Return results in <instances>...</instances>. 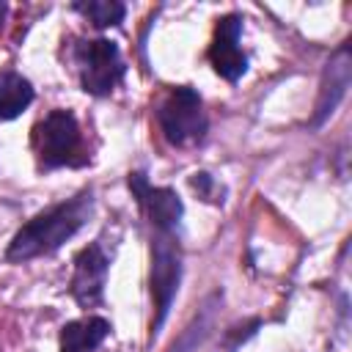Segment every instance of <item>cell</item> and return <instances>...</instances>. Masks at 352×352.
I'll return each instance as SVG.
<instances>
[{"label": "cell", "instance_id": "1", "mask_svg": "<svg viewBox=\"0 0 352 352\" xmlns=\"http://www.w3.org/2000/svg\"><path fill=\"white\" fill-rule=\"evenodd\" d=\"M91 206H94V195L91 190H82L80 195L38 212L14 234V239L8 242L6 258L14 264H22V261L55 253L66 239H72L82 228V223L91 214Z\"/></svg>", "mask_w": 352, "mask_h": 352}, {"label": "cell", "instance_id": "2", "mask_svg": "<svg viewBox=\"0 0 352 352\" xmlns=\"http://www.w3.org/2000/svg\"><path fill=\"white\" fill-rule=\"evenodd\" d=\"M30 146L36 154L38 168L52 170V168H80L88 162L85 143H82V129L69 110H50L44 118L33 124L30 132Z\"/></svg>", "mask_w": 352, "mask_h": 352}, {"label": "cell", "instance_id": "3", "mask_svg": "<svg viewBox=\"0 0 352 352\" xmlns=\"http://www.w3.org/2000/svg\"><path fill=\"white\" fill-rule=\"evenodd\" d=\"M157 124L162 138L176 148L198 146L206 138V113L201 96L190 85L170 88L157 107Z\"/></svg>", "mask_w": 352, "mask_h": 352}, {"label": "cell", "instance_id": "4", "mask_svg": "<svg viewBox=\"0 0 352 352\" xmlns=\"http://www.w3.org/2000/svg\"><path fill=\"white\" fill-rule=\"evenodd\" d=\"M74 66L82 91L107 96L124 77V58L110 38H88L74 47Z\"/></svg>", "mask_w": 352, "mask_h": 352}, {"label": "cell", "instance_id": "5", "mask_svg": "<svg viewBox=\"0 0 352 352\" xmlns=\"http://www.w3.org/2000/svg\"><path fill=\"white\" fill-rule=\"evenodd\" d=\"M179 278H182L179 245L173 242V234L157 231L151 239V297H154V308H157L151 333H157L162 327V322L170 311V302L176 297Z\"/></svg>", "mask_w": 352, "mask_h": 352}, {"label": "cell", "instance_id": "6", "mask_svg": "<svg viewBox=\"0 0 352 352\" xmlns=\"http://www.w3.org/2000/svg\"><path fill=\"white\" fill-rule=\"evenodd\" d=\"M104 283H107V256L99 242L82 248L74 256V272L69 292L82 308H94L104 297Z\"/></svg>", "mask_w": 352, "mask_h": 352}, {"label": "cell", "instance_id": "7", "mask_svg": "<svg viewBox=\"0 0 352 352\" xmlns=\"http://www.w3.org/2000/svg\"><path fill=\"white\" fill-rule=\"evenodd\" d=\"M129 190L138 198V204L143 206V212L151 220L154 231L173 234V228L179 226L182 212H184L182 198L176 195V190H170V187H151L143 173H129Z\"/></svg>", "mask_w": 352, "mask_h": 352}, {"label": "cell", "instance_id": "8", "mask_svg": "<svg viewBox=\"0 0 352 352\" xmlns=\"http://www.w3.org/2000/svg\"><path fill=\"white\" fill-rule=\"evenodd\" d=\"M239 33H242V19L236 14H228L217 19V28L209 44V60L214 72L228 82H236L248 69V58L239 47Z\"/></svg>", "mask_w": 352, "mask_h": 352}, {"label": "cell", "instance_id": "9", "mask_svg": "<svg viewBox=\"0 0 352 352\" xmlns=\"http://www.w3.org/2000/svg\"><path fill=\"white\" fill-rule=\"evenodd\" d=\"M110 322L102 316H85L63 324L60 330V352H96V346L107 338Z\"/></svg>", "mask_w": 352, "mask_h": 352}, {"label": "cell", "instance_id": "10", "mask_svg": "<svg viewBox=\"0 0 352 352\" xmlns=\"http://www.w3.org/2000/svg\"><path fill=\"white\" fill-rule=\"evenodd\" d=\"M33 102V85L16 72L0 74V121L16 118Z\"/></svg>", "mask_w": 352, "mask_h": 352}, {"label": "cell", "instance_id": "11", "mask_svg": "<svg viewBox=\"0 0 352 352\" xmlns=\"http://www.w3.org/2000/svg\"><path fill=\"white\" fill-rule=\"evenodd\" d=\"M74 11L82 14L88 22H94L96 28L118 25L126 14L124 3H118V0H80V3H74Z\"/></svg>", "mask_w": 352, "mask_h": 352}, {"label": "cell", "instance_id": "12", "mask_svg": "<svg viewBox=\"0 0 352 352\" xmlns=\"http://www.w3.org/2000/svg\"><path fill=\"white\" fill-rule=\"evenodd\" d=\"M6 14H8V6H6V3H3V0H0V22H3V19H6Z\"/></svg>", "mask_w": 352, "mask_h": 352}]
</instances>
